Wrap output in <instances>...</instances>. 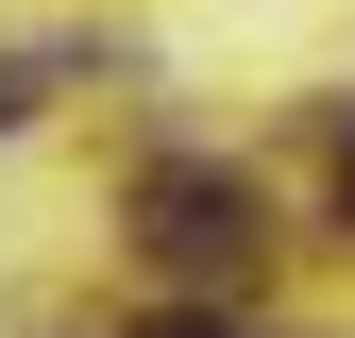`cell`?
<instances>
[{"label": "cell", "mask_w": 355, "mask_h": 338, "mask_svg": "<svg viewBox=\"0 0 355 338\" xmlns=\"http://www.w3.org/2000/svg\"><path fill=\"white\" fill-rule=\"evenodd\" d=\"M254 237H271V220H254L237 169H187V152L136 169V254H153V271H254Z\"/></svg>", "instance_id": "6da1fadb"}, {"label": "cell", "mask_w": 355, "mask_h": 338, "mask_svg": "<svg viewBox=\"0 0 355 338\" xmlns=\"http://www.w3.org/2000/svg\"><path fill=\"white\" fill-rule=\"evenodd\" d=\"M153 338H254V321H203V305H187V321H153Z\"/></svg>", "instance_id": "7a4b0ae2"}, {"label": "cell", "mask_w": 355, "mask_h": 338, "mask_svg": "<svg viewBox=\"0 0 355 338\" xmlns=\"http://www.w3.org/2000/svg\"><path fill=\"white\" fill-rule=\"evenodd\" d=\"M338 203H355V169H338Z\"/></svg>", "instance_id": "3957f363"}]
</instances>
